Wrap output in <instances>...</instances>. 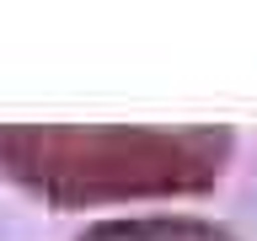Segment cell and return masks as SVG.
I'll return each mask as SVG.
<instances>
[{
  "label": "cell",
  "mask_w": 257,
  "mask_h": 241,
  "mask_svg": "<svg viewBox=\"0 0 257 241\" xmlns=\"http://www.w3.org/2000/svg\"><path fill=\"white\" fill-rule=\"evenodd\" d=\"M230 150L225 129H0V172L54 204L204 188Z\"/></svg>",
  "instance_id": "1"
},
{
  "label": "cell",
  "mask_w": 257,
  "mask_h": 241,
  "mask_svg": "<svg viewBox=\"0 0 257 241\" xmlns=\"http://www.w3.org/2000/svg\"><path fill=\"white\" fill-rule=\"evenodd\" d=\"M80 241H230L204 220H112L86 230Z\"/></svg>",
  "instance_id": "2"
}]
</instances>
